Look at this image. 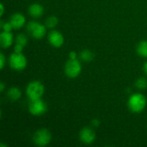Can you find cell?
I'll return each instance as SVG.
<instances>
[{
    "label": "cell",
    "instance_id": "cell-5",
    "mask_svg": "<svg viewBox=\"0 0 147 147\" xmlns=\"http://www.w3.org/2000/svg\"><path fill=\"white\" fill-rule=\"evenodd\" d=\"M82 65L81 62L76 59H69L65 64V74L69 78H78L82 72Z\"/></svg>",
    "mask_w": 147,
    "mask_h": 147
},
{
    "label": "cell",
    "instance_id": "cell-24",
    "mask_svg": "<svg viewBox=\"0 0 147 147\" xmlns=\"http://www.w3.org/2000/svg\"><path fill=\"white\" fill-rule=\"evenodd\" d=\"M0 16H2L3 15V13H4V6H3V3H0Z\"/></svg>",
    "mask_w": 147,
    "mask_h": 147
},
{
    "label": "cell",
    "instance_id": "cell-9",
    "mask_svg": "<svg viewBox=\"0 0 147 147\" xmlns=\"http://www.w3.org/2000/svg\"><path fill=\"white\" fill-rule=\"evenodd\" d=\"M96 138V132L89 127L82 128L79 132V140L85 145H90L95 142Z\"/></svg>",
    "mask_w": 147,
    "mask_h": 147
},
{
    "label": "cell",
    "instance_id": "cell-22",
    "mask_svg": "<svg viewBox=\"0 0 147 147\" xmlns=\"http://www.w3.org/2000/svg\"><path fill=\"white\" fill-rule=\"evenodd\" d=\"M68 57L71 59H78V53L75 51H71V52H70Z\"/></svg>",
    "mask_w": 147,
    "mask_h": 147
},
{
    "label": "cell",
    "instance_id": "cell-13",
    "mask_svg": "<svg viewBox=\"0 0 147 147\" xmlns=\"http://www.w3.org/2000/svg\"><path fill=\"white\" fill-rule=\"evenodd\" d=\"M7 96L12 102L18 101L22 96V91L17 87H10L7 91Z\"/></svg>",
    "mask_w": 147,
    "mask_h": 147
},
{
    "label": "cell",
    "instance_id": "cell-18",
    "mask_svg": "<svg viewBox=\"0 0 147 147\" xmlns=\"http://www.w3.org/2000/svg\"><path fill=\"white\" fill-rule=\"evenodd\" d=\"M135 87L139 90H146L147 88V79L141 77L138 78L135 82Z\"/></svg>",
    "mask_w": 147,
    "mask_h": 147
},
{
    "label": "cell",
    "instance_id": "cell-26",
    "mask_svg": "<svg viewBox=\"0 0 147 147\" xmlns=\"http://www.w3.org/2000/svg\"><path fill=\"white\" fill-rule=\"evenodd\" d=\"M143 71L146 73V75H147V61L144 64V65H143Z\"/></svg>",
    "mask_w": 147,
    "mask_h": 147
},
{
    "label": "cell",
    "instance_id": "cell-23",
    "mask_svg": "<svg viewBox=\"0 0 147 147\" xmlns=\"http://www.w3.org/2000/svg\"><path fill=\"white\" fill-rule=\"evenodd\" d=\"M91 125H92V127H98L100 126V121H99L98 119H94V120H92V121H91Z\"/></svg>",
    "mask_w": 147,
    "mask_h": 147
},
{
    "label": "cell",
    "instance_id": "cell-8",
    "mask_svg": "<svg viewBox=\"0 0 147 147\" xmlns=\"http://www.w3.org/2000/svg\"><path fill=\"white\" fill-rule=\"evenodd\" d=\"M47 40L49 44L55 47V48H59L64 45L65 42V38L62 33H60L58 30L52 29L48 34H47Z\"/></svg>",
    "mask_w": 147,
    "mask_h": 147
},
{
    "label": "cell",
    "instance_id": "cell-6",
    "mask_svg": "<svg viewBox=\"0 0 147 147\" xmlns=\"http://www.w3.org/2000/svg\"><path fill=\"white\" fill-rule=\"evenodd\" d=\"M52 140V134L47 128H40L37 130L33 135L34 143L40 147H45L50 144Z\"/></svg>",
    "mask_w": 147,
    "mask_h": 147
},
{
    "label": "cell",
    "instance_id": "cell-19",
    "mask_svg": "<svg viewBox=\"0 0 147 147\" xmlns=\"http://www.w3.org/2000/svg\"><path fill=\"white\" fill-rule=\"evenodd\" d=\"M0 27L3 29V31H6V32H11V30L14 28L12 24L10 23V22H1L0 23Z\"/></svg>",
    "mask_w": 147,
    "mask_h": 147
},
{
    "label": "cell",
    "instance_id": "cell-7",
    "mask_svg": "<svg viewBox=\"0 0 147 147\" xmlns=\"http://www.w3.org/2000/svg\"><path fill=\"white\" fill-rule=\"evenodd\" d=\"M47 110V103L41 99L29 100L28 102V111L34 116H40L43 115Z\"/></svg>",
    "mask_w": 147,
    "mask_h": 147
},
{
    "label": "cell",
    "instance_id": "cell-21",
    "mask_svg": "<svg viewBox=\"0 0 147 147\" xmlns=\"http://www.w3.org/2000/svg\"><path fill=\"white\" fill-rule=\"evenodd\" d=\"M23 48H24V47H22V46H21L19 44H16L15 47H14V52H16V53H22Z\"/></svg>",
    "mask_w": 147,
    "mask_h": 147
},
{
    "label": "cell",
    "instance_id": "cell-14",
    "mask_svg": "<svg viewBox=\"0 0 147 147\" xmlns=\"http://www.w3.org/2000/svg\"><path fill=\"white\" fill-rule=\"evenodd\" d=\"M94 57V53L90 49H84L79 53V58L84 62H90L93 60Z\"/></svg>",
    "mask_w": 147,
    "mask_h": 147
},
{
    "label": "cell",
    "instance_id": "cell-10",
    "mask_svg": "<svg viewBox=\"0 0 147 147\" xmlns=\"http://www.w3.org/2000/svg\"><path fill=\"white\" fill-rule=\"evenodd\" d=\"M9 22L12 24L14 29H20L26 24V17L21 13H15L11 15Z\"/></svg>",
    "mask_w": 147,
    "mask_h": 147
},
{
    "label": "cell",
    "instance_id": "cell-15",
    "mask_svg": "<svg viewBox=\"0 0 147 147\" xmlns=\"http://www.w3.org/2000/svg\"><path fill=\"white\" fill-rule=\"evenodd\" d=\"M138 55L142 58H147V40H141L136 47Z\"/></svg>",
    "mask_w": 147,
    "mask_h": 147
},
{
    "label": "cell",
    "instance_id": "cell-3",
    "mask_svg": "<svg viewBox=\"0 0 147 147\" xmlns=\"http://www.w3.org/2000/svg\"><path fill=\"white\" fill-rule=\"evenodd\" d=\"M45 93L44 84L37 80L30 82L26 87V95L28 100H35L41 98Z\"/></svg>",
    "mask_w": 147,
    "mask_h": 147
},
{
    "label": "cell",
    "instance_id": "cell-16",
    "mask_svg": "<svg viewBox=\"0 0 147 147\" xmlns=\"http://www.w3.org/2000/svg\"><path fill=\"white\" fill-rule=\"evenodd\" d=\"M58 23H59V20H58L57 16H50L45 21V25L49 29L55 28L57 27Z\"/></svg>",
    "mask_w": 147,
    "mask_h": 147
},
{
    "label": "cell",
    "instance_id": "cell-12",
    "mask_svg": "<svg viewBox=\"0 0 147 147\" xmlns=\"http://www.w3.org/2000/svg\"><path fill=\"white\" fill-rule=\"evenodd\" d=\"M28 12L31 17L37 19V18H40V16H43L44 7L38 3H34L29 5V7L28 9Z\"/></svg>",
    "mask_w": 147,
    "mask_h": 147
},
{
    "label": "cell",
    "instance_id": "cell-11",
    "mask_svg": "<svg viewBox=\"0 0 147 147\" xmlns=\"http://www.w3.org/2000/svg\"><path fill=\"white\" fill-rule=\"evenodd\" d=\"M14 41V36L11 32L2 31L0 34V45L3 49L10 47Z\"/></svg>",
    "mask_w": 147,
    "mask_h": 147
},
{
    "label": "cell",
    "instance_id": "cell-1",
    "mask_svg": "<svg viewBox=\"0 0 147 147\" xmlns=\"http://www.w3.org/2000/svg\"><path fill=\"white\" fill-rule=\"evenodd\" d=\"M147 100L142 93H134L127 100V108L134 114L141 113L146 107Z\"/></svg>",
    "mask_w": 147,
    "mask_h": 147
},
{
    "label": "cell",
    "instance_id": "cell-2",
    "mask_svg": "<svg viewBox=\"0 0 147 147\" xmlns=\"http://www.w3.org/2000/svg\"><path fill=\"white\" fill-rule=\"evenodd\" d=\"M26 29L28 34L35 40H41L47 34V28L46 25L36 21H31L28 22Z\"/></svg>",
    "mask_w": 147,
    "mask_h": 147
},
{
    "label": "cell",
    "instance_id": "cell-4",
    "mask_svg": "<svg viewBox=\"0 0 147 147\" xmlns=\"http://www.w3.org/2000/svg\"><path fill=\"white\" fill-rule=\"evenodd\" d=\"M9 65L11 69L22 71L28 65V60L22 53H12L9 57Z\"/></svg>",
    "mask_w": 147,
    "mask_h": 147
},
{
    "label": "cell",
    "instance_id": "cell-17",
    "mask_svg": "<svg viewBox=\"0 0 147 147\" xmlns=\"http://www.w3.org/2000/svg\"><path fill=\"white\" fill-rule=\"evenodd\" d=\"M16 44H19L22 47H26L28 44V37L24 34H18L16 37Z\"/></svg>",
    "mask_w": 147,
    "mask_h": 147
},
{
    "label": "cell",
    "instance_id": "cell-20",
    "mask_svg": "<svg viewBox=\"0 0 147 147\" xmlns=\"http://www.w3.org/2000/svg\"><path fill=\"white\" fill-rule=\"evenodd\" d=\"M5 65H6V58L3 53H1L0 54V69L3 70Z\"/></svg>",
    "mask_w": 147,
    "mask_h": 147
},
{
    "label": "cell",
    "instance_id": "cell-25",
    "mask_svg": "<svg viewBox=\"0 0 147 147\" xmlns=\"http://www.w3.org/2000/svg\"><path fill=\"white\" fill-rule=\"evenodd\" d=\"M4 89H5V84H4V83L2 82V83L0 84V91H1V92H3Z\"/></svg>",
    "mask_w": 147,
    "mask_h": 147
}]
</instances>
